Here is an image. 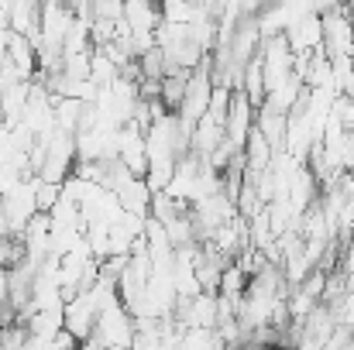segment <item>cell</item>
Wrapping results in <instances>:
<instances>
[{
	"mask_svg": "<svg viewBox=\"0 0 354 350\" xmlns=\"http://www.w3.org/2000/svg\"><path fill=\"white\" fill-rule=\"evenodd\" d=\"M324 21V55L327 59H344L354 55V17L348 14V7H334L320 14Z\"/></svg>",
	"mask_w": 354,
	"mask_h": 350,
	"instance_id": "obj_1",
	"label": "cell"
},
{
	"mask_svg": "<svg viewBox=\"0 0 354 350\" xmlns=\"http://www.w3.org/2000/svg\"><path fill=\"white\" fill-rule=\"evenodd\" d=\"M286 45L292 48V55H313V52H324V21L320 14H306L299 17L292 28L282 31Z\"/></svg>",
	"mask_w": 354,
	"mask_h": 350,
	"instance_id": "obj_2",
	"label": "cell"
}]
</instances>
